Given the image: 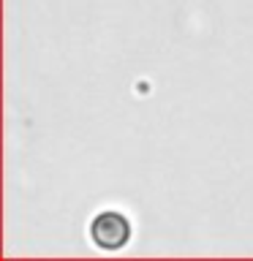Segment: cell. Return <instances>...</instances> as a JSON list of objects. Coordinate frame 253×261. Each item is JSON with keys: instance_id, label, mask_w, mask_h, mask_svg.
Returning <instances> with one entry per match:
<instances>
[{"instance_id": "6da1fadb", "label": "cell", "mask_w": 253, "mask_h": 261, "mask_svg": "<svg viewBox=\"0 0 253 261\" xmlns=\"http://www.w3.org/2000/svg\"><path fill=\"white\" fill-rule=\"evenodd\" d=\"M90 240L104 250H120L131 240V223L117 210H104L90 220Z\"/></svg>"}]
</instances>
